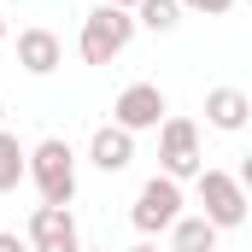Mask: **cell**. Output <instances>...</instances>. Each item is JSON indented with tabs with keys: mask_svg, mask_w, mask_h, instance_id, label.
I'll use <instances>...</instances> for the list:
<instances>
[{
	"mask_svg": "<svg viewBox=\"0 0 252 252\" xmlns=\"http://www.w3.org/2000/svg\"><path fill=\"white\" fill-rule=\"evenodd\" d=\"M24 176L41 188V205H70L76 199V153H70V141L47 135L41 147H30Z\"/></svg>",
	"mask_w": 252,
	"mask_h": 252,
	"instance_id": "1",
	"label": "cell"
},
{
	"mask_svg": "<svg viewBox=\"0 0 252 252\" xmlns=\"http://www.w3.org/2000/svg\"><path fill=\"white\" fill-rule=\"evenodd\" d=\"M129 41H135V18L118 12V6H94V12L82 18V41H76V47H82L88 64H112Z\"/></svg>",
	"mask_w": 252,
	"mask_h": 252,
	"instance_id": "2",
	"label": "cell"
},
{
	"mask_svg": "<svg viewBox=\"0 0 252 252\" xmlns=\"http://www.w3.org/2000/svg\"><path fill=\"white\" fill-rule=\"evenodd\" d=\"M199 182V217L211 223V229H241L247 223V188H241V176H229V170H199L193 176Z\"/></svg>",
	"mask_w": 252,
	"mask_h": 252,
	"instance_id": "3",
	"label": "cell"
},
{
	"mask_svg": "<svg viewBox=\"0 0 252 252\" xmlns=\"http://www.w3.org/2000/svg\"><path fill=\"white\" fill-rule=\"evenodd\" d=\"M158 164H164V176H170V182H188V176L205 170L193 118H164V124H158Z\"/></svg>",
	"mask_w": 252,
	"mask_h": 252,
	"instance_id": "4",
	"label": "cell"
},
{
	"mask_svg": "<svg viewBox=\"0 0 252 252\" xmlns=\"http://www.w3.org/2000/svg\"><path fill=\"white\" fill-rule=\"evenodd\" d=\"M176 217H182V182H170V176H153L147 188L135 193V211H129V223H135L141 235H164Z\"/></svg>",
	"mask_w": 252,
	"mask_h": 252,
	"instance_id": "5",
	"label": "cell"
},
{
	"mask_svg": "<svg viewBox=\"0 0 252 252\" xmlns=\"http://www.w3.org/2000/svg\"><path fill=\"white\" fill-rule=\"evenodd\" d=\"M164 112H170V100H164L158 82H129L124 94H118V106H112V124L129 129V135H141V129L164 124Z\"/></svg>",
	"mask_w": 252,
	"mask_h": 252,
	"instance_id": "6",
	"label": "cell"
},
{
	"mask_svg": "<svg viewBox=\"0 0 252 252\" xmlns=\"http://www.w3.org/2000/svg\"><path fill=\"white\" fill-rule=\"evenodd\" d=\"M30 252H82L70 205H35L30 211Z\"/></svg>",
	"mask_w": 252,
	"mask_h": 252,
	"instance_id": "7",
	"label": "cell"
},
{
	"mask_svg": "<svg viewBox=\"0 0 252 252\" xmlns=\"http://www.w3.org/2000/svg\"><path fill=\"white\" fill-rule=\"evenodd\" d=\"M18 64L30 70V76H53L64 64V47L53 30H18Z\"/></svg>",
	"mask_w": 252,
	"mask_h": 252,
	"instance_id": "8",
	"label": "cell"
},
{
	"mask_svg": "<svg viewBox=\"0 0 252 252\" xmlns=\"http://www.w3.org/2000/svg\"><path fill=\"white\" fill-rule=\"evenodd\" d=\"M247 118H252V100H247V88H205V124L211 129H247Z\"/></svg>",
	"mask_w": 252,
	"mask_h": 252,
	"instance_id": "9",
	"label": "cell"
},
{
	"mask_svg": "<svg viewBox=\"0 0 252 252\" xmlns=\"http://www.w3.org/2000/svg\"><path fill=\"white\" fill-rule=\"evenodd\" d=\"M88 158H94L106 176H118V170H129V158H135V135L118 129V124H100L94 141H88Z\"/></svg>",
	"mask_w": 252,
	"mask_h": 252,
	"instance_id": "10",
	"label": "cell"
},
{
	"mask_svg": "<svg viewBox=\"0 0 252 252\" xmlns=\"http://www.w3.org/2000/svg\"><path fill=\"white\" fill-rule=\"evenodd\" d=\"M170 252H217V229L205 217H176L170 223Z\"/></svg>",
	"mask_w": 252,
	"mask_h": 252,
	"instance_id": "11",
	"label": "cell"
},
{
	"mask_svg": "<svg viewBox=\"0 0 252 252\" xmlns=\"http://www.w3.org/2000/svg\"><path fill=\"white\" fill-rule=\"evenodd\" d=\"M129 18H135V24H147L153 35H170V30L182 24V6H176V0H141Z\"/></svg>",
	"mask_w": 252,
	"mask_h": 252,
	"instance_id": "12",
	"label": "cell"
},
{
	"mask_svg": "<svg viewBox=\"0 0 252 252\" xmlns=\"http://www.w3.org/2000/svg\"><path fill=\"white\" fill-rule=\"evenodd\" d=\"M24 158H30V153L18 147V135L0 129V193H12L18 182H24Z\"/></svg>",
	"mask_w": 252,
	"mask_h": 252,
	"instance_id": "13",
	"label": "cell"
},
{
	"mask_svg": "<svg viewBox=\"0 0 252 252\" xmlns=\"http://www.w3.org/2000/svg\"><path fill=\"white\" fill-rule=\"evenodd\" d=\"M176 6H182V12H205V18H223L235 0H176Z\"/></svg>",
	"mask_w": 252,
	"mask_h": 252,
	"instance_id": "14",
	"label": "cell"
},
{
	"mask_svg": "<svg viewBox=\"0 0 252 252\" xmlns=\"http://www.w3.org/2000/svg\"><path fill=\"white\" fill-rule=\"evenodd\" d=\"M0 252H30V247H24L18 235H0Z\"/></svg>",
	"mask_w": 252,
	"mask_h": 252,
	"instance_id": "15",
	"label": "cell"
},
{
	"mask_svg": "<svg viewBox=\"0 0 252 252\" xmlns=\"http://www.w3.org/2000/svg\"><path fill=\"white\" fill-rule=\"evenodd\" d=\"M106 6H118V12H135V6H141V0H106Z\"/></svg>",
	"mask_w": 252,
	"mask_h": 252,
	"instance_id": "16",
	"label": "cell"
},
{
	"mask_svg": "<svg viewBox=\"0 0 252 252\" xmlns=\"http://www.w3.org/2000/svg\"><path fill=\"white\" fill-rule=\"evenodd\" d=\"M129 252H158V247H153V241H141V247H129Z\"/></svg>",
	"mask_w": 252,
	"mask_h": 252,
	"instance_id": "17",
	"label": "cell"
},
{
	"mask_svg": "<svg viewBox=\"0 0 252 252\" xmlns=\"http://www.w3.org/2000/svg\"><path fill=\"white\" fill-rule=\"evenodd\" d=\"M0 41H6V18H0Z\"/></svg>",
	"mask_w": 252,
	"mask_h": 252,
	"instance_id": "18",
	"label": "cell"
},
{
	"mask_svg": "<svg viewBox=\"0 0 252 252\" xmlns=\"http://www.w3.org/2000/svg\"><path fill=\"white\" fill-rule=\"evenodd\" d=\"M0 124H6V100H0Z\"/></svg>",
	"mask_w": 252,
	"mask_h": 252,
	"instance_id": "19",
	"label": "cell"
}]
</instances>
